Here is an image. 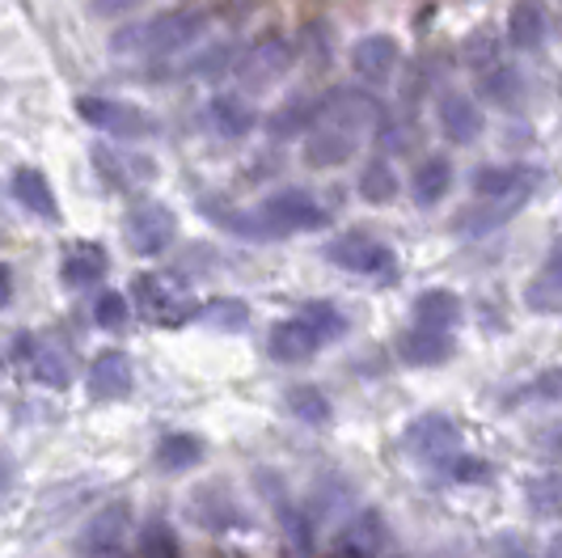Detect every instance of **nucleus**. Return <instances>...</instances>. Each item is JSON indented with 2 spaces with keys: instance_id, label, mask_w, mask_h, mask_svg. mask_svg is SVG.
Returning <instances> with one entry per match:
<instances>
[{
  "instance_id": "obj_1",
  "label": "nucleus",
  "mask_w": 562,
  "mask_h": 558,
  "mask_svg": "<svg viewBox=\"0 0 562 558\" xmlns=\"http://www.w3.org/2000/svg\"><path fill=\"white\" fill-rule=\"evenodd\" d=\"M203 26H207V18L199 9H169V13H157L148 22L114 30L111 52L114 56H173L187 43H195Z\"/></svg>"
},
{
  "instance_id": "obj_2",
  "label": "nucleus",
  "mask_w": 562,
  "mask_h": 558,
  "mask_svg": "<svg viewBox=\"0 0 562 558\" xmlns=\"http://www.w3.org/2000/svg\"><path fill=\"white\" fill-rule=\"evenodd\" d=\"M132 297H136V309H140L144 322L153 326H187L195 317V301L187 292V283L173 276H161V271H144V276L132 279Z\"/></svg>"
},
{
  "instance_id": "obj_3",
  "label": "nucleus",
  "mask_w": 562,
  "mask_h": 558,
  "mask_svg": "<svg viewBox=\"0 0 562 558\" xmlns=\"http://www.w3.org/2000/svg\"><path fill=\"white\" fill-rule=\"evenodd\" d=\"M254 221H258L262 242H276V237L301 233V228H322V224H326V208H322L310 191L288 187V191H276V196L262 199L258 212H254Z\"/></svg>"
},
{
  "instance_id": "obj_4",
  "label": "nucleus",
  "mask_w": 562,
  "mask_h": 558,
  "mask_svg": "<svg viewBox=\"0 0 562 558\" xmlns=\"http://www.w3.org/2000/svg\"><path fill=\"white\" fill-rule=\"evenodd\" d=\"M381 123V102L368 93V89H330L326 98H317V119L313 127H330V132H342L351 140H364L372 127Z\"/></svg>"
},
{
  "instance_id": "obj_5",
  "label": "nucleus",
  "mask_w": 562,
  "mask_h": 558,
  "mask_svg": "<svg viewBox=\"0 0 562 558\" xmlns=\"http://www.w3.org/2000/svg\"><path fill=\"white\" fill-rule=\"evenodd\" d=\"M326 258H330L335 267H342V271H351V276H376V279L394 276V267H397V254L390 250L381 237L364 233V228L335 237V242L326 246Z\"/></svg>"
},
{
  "instance_id": "obj_6",
  "label": "nucleus",
  "mask_w": 562,
  "mask_h": 558,
  "mask_svg": "<svg viewBox=\"0 0 562 558\" xmlns=\"http://www.w3.org/2000/svg\"><path fill=\"white\" fill-rule=\"evenodd\" d=\"M77 111H81L85 123H93L98 132L119 136V140H144L161 132V123H157L153 114L140 111V107H132V102H119V98H81Z\"/></svg>"
},
{
  "instance_id": "obj_7",
  "label": "nucleus",
  "mask_w": 562,
  "mask_h": 558,
  "mask_svg": "<svg viewBox=\"0 0 562 558\" xmlns=\"http://www.w3.org/2000/svg\"><path fill=\"white\" fill-rule=\"evenodd\" d=\"M173 233H178V216L169 212L166 203H157V199L136 203V208L127 212V221H123V242H127V250L140 254V258H153V254L169 250Z\"/></svg>"
},
{
  "instance_id": "obj_8",
  "label": "nucleus",
  "mask_w": 562,
  "mask_h": 558,
  "mask_svg": "<svg viewBox=\"0 0 562 558\" xmlns=\"http://www.w3.org/2000/svg\"><path fill=\"white\" fill-rule=\"evenodd\" d=\"M18 356L26 360L30 377L52 386V390H64L72 381V351L56 335H22L18 338Z\"/></svg>"
},
{
  "instance_id": "obj_9",
  "label": "nucleus",
  "mask_w": 562,
  "mask_h": 558,
  "mask_svg": "<svg viewBox=\"0 0 562 558\" xmlns=\"http://www.w3.org/2000/svg\"><path fill=\"white\" fill-rule=\"evenodd\" d=\"M292 43L288 38H258L246 56H237L233 64V72H237V81L246 85V89H267V85H276L280 77H288V68H292Z\"/></svg>"
},
{
  "instance_id": "obj_10",
  "label": "nucleus",
  "mask_w": 562,
  "mask_h": 558,
  "mask_svg": "<svg viewBox=\"0 0 562 558\" xmlns=\"http://www.w3.org/2000/svg\"><path fill=\"white\" fill-rule=\"evenodd\" d=\"M457 445H461V432L449 415H423L406 427V448L419 461H449Z\"/></svg>"
},
{
  "instance_id": "obj_11",
  "label": "nucleus",
  "mask_w": 562,
  "mask_h": 558,
  "mask_svg": "<svg viewBox=\"0 0 562 558\" xmlns=\"http://www.w3.org/2000/svg\"><path fill=\"white\" fill-rule=\"evenodd\" d=\"M132 377L136 372H132V356L127 351H102L89 364L85 386H89V398H98V402H119V398L132 393Z\"/></svg>"
},
{
  "instance_id": "obj_12",
  "label": "nucleus",
  "mask_w": 562,
  "mask_h": 558,
  "mask_svg": "<svg viewBox=\"0 0 562 558\" xmlns=\"http://www.w3.org/2000/svg\"><path fill=\"white\" fill-rule=\"evenodd\" d=\"M127 507L123 503H111V507H102L89 525L81 529V542H77V550L89 558H106L114 555L119 546H123V537H127Z\"/></svg>"
},
{
  "instance_id": "obj_13",
  "label": "nucleus",
  "mask_w": 562,
  "mask_h": 558,
  "mask_svg": "<svg viewBox=\"0 0 562 558\" xmlns=\"http://www.w3.org/2000/svg\"><path fill=\"white\" fill-rule=\"evenodd\" d=\"M397 59H402V47H397L390 34H368L351 47V68L364 77V81L381 85L397 72Z\"/></svg>"
},
{
  "instance_id": "obj_14",
  "label": "nucleus",
  "mask_w": 562,
  "mask_h": 558,
  "mask_svg": "<svg viewBox=\"0 0 562 558\" xmlns=\"http://www.w3.org/2000/svg\"><path fill=\"white\" fill-rule=\"evenodd\" d=\"M537 187V174L525 166H482L474 174V196L479 199H529Z\"/></svg>"
},
{
  "instance_id": "obj_15",
  "label": "nucleus",
  "mask_w": 562,
  "mask_h": 558,
  "mask_svg": "<svg viewBox=\"0 0 562 558\" xmlns=\"http://www.w3.org/2000/svg\"><path fill=\"white\" fill-rule=\"evenodd\" d=\"M520 208H525V199H479L474 208H461V212L452 216V233H461V237H482V233H491V228H499V224L512 221Z\"/></svg>"
},
{
  "instance_id": "obj_16",
  "label": "nucleus",
  "mask_w": 562,
  "mask_h": 558,
  "mask_svg": "<svg viewBox=\"0 0 562 558\" xmlns=\"http://www.w3.org/2000/svg\"><path fill=\"white\" fill-rule=\"evenodd\" d=\"M440 127L452 144H474L482 136V107L470 93H445L440 98Z\"/></svg>"
},
{
  "instance_id": "obj_17",
  "label": "nucleus",
  "mask_w": 562,
  "mask_h": 558,
  "mask_svg": "<svg viewBox=\"0 0 562 558\" xmlns=\"http://www.w3.org/2000/svg\"><path fill=\"white\" fill-rule=\"evenodd\" d=\"M525 305L533 309V313H562V242L550 246L546 263H541V271L529 279V288H525Z\"/></svg>"
},
{
  "instance_id": "obj_18",
  "label": "nucleus",
  "mask_w": 562,
  "mask_h": 558,
  "mask_svg": "<svg viewBox=\"0 0 562 558\" xmlns=\"http://www.w3.org/2000/svg\"><path fill=\"white\" fill-rule=\"evenodd\" d=\"M397 356L415 368H436L452 356V335L449 331H427V326H411L397 338Z\"/></svg>"
},
{
  "instance_id": "obj_19",
  "label": "nucleus",
  "mask_w": 562,
  "mask_h": 558,
  "mask_svg": "<svg viewBox=\"0 0 562 558\" xmlns=\"http://www.w3.org/2000/svg\"><path fill=\"white\" fill-rule=\"evenodd\" d=\"M102 276H106V250L98 242H72L64 250V267H59L64 288H93Z\"/></svg>"
},
{
  "instance_id": "obj_20",
  "label": "nucleus",
  "mask_w": 562,
  "mask_h": 558,
  "mask_svg": "<svg viewBox=\"0 0 562 558\" xmlns=\"http://www.w3.org/2000/svg\"><path fill=\"white\" fill-rule=\"evenodd\" d=\"M271 356L283 364H301V360H310L313 351L322 347V335L313 331L305 317H288V322H280L276 331H271Z\"/></svg>"
},
{
  "instance_id": "obj_21",
  "label": "nucleus",
  "mask_w": 562,
  "mask_h": 558,
  "mask_svg": "<svg viewBox=\"0 0 562 558\" xmlns=\"http://www.w3.org/2000/svg\"><path fill=\"white\" fill-rule=\"evenodd\" d=\"M13 199L34 212V216H43V221H56L59 216V203H56V191H52V182H47V174L34 166H22L13 174Z\"/></svg>"
},
{
  "instance_id": "obj_22",
  "label": "nucleus",
  "mask_w": 562,
  "mask_h": 558,
  "mask_svg": "<svg viewBox=\"0 0 562 558\" xmlns=\"http://www.w3.org/2000/svg\"><path fill=\"white\" fill-rule=\"evenodd\" d=\"M207 123H212L221 136L237 140V136H250L258 114H254V107L241 93H216V98L207 102Z\"/></svg>"
},
{
  "instance_id": "obj_23",
  "label": "nucleus",
  "mask_w": 562,
  "mask_h": 558,
  "mask_svg": "<svg viewBox=\"0 0 562 558\" xmlns=\"http://www.w3.org/2000/svg\"><path fill=\"white\" fill-rule=\"evenodd\" d=\"M360 140L342 136V132H330V127H310V140H305V161L317 169H338L356 157Z\"/></svg>"
},
{
  "instance_id": "obj_24",
  "label": "nucleus",
  "mask_w": 562,
  "mask_h": 558,
  "mask_svg": "<svg viewBox=\"0 0 562 558\" xmlns=\"http://www.w3.org/2000/svg\"><path fill=\"white\" fill-rule=\"evenodd\" d=\"M385 546V525L376 512H360L347 529L338 533V555L342 558H376Z\"/></svg>"
},
{
  "instance_id": "obj_25",
  "label": "nucleus",
  "mask_w": 562,
  "mask_h": 558,
  "mask_svg": "<svg viewBox=\"0 0 562 558\" xmlns=\"http://www.w3.org/2000/svg\"><path fill=\"white\" fill-rule=\"evenodd\" d=\"M479 98H486L499 111H516L520 98H525V77L512 64H495L479 77Z\"/></svg>"
},
{
  "instance_id": "obj_26",
  "label": "nucleus",
  "mask_w": 562,
  "mask_h": 558,
  "mask_svg": "<svg viewBox=\"0 0 562 558\" xmlns=\"http://www.w3.org/2000/svg\"><path fill=\"white\" fill-rule=\"evenodd\" d=\"M546 13L537 0H516L512 4V18H507V38L520 47V52H537L546 43Z\"/></svg>"
},
{
  "instance_id": "obj_27",
  "label": "nucleus",
  "mask_w": 562,
  "mask_h": 558,
  "mask_svg": "<svg viewBox=\"0 0 562 558\" xmlns=\"http://www.w3.org/2000/svg\"><path fill=\"white\" fill-rule=\"evenodd\" d=\"M461 322V297L457 292H445V288H431L415 301V326H427V331H452Z\"/></svg>"
},
{
  "instance_id": "obj_28",
  "label": "nucleus",
  "mask_w": 562,
  "mask_h": 558,
  "mask_svg": "<svg viewBox=\"0 0 562 558\" xmlns=\"http://www.w3.org/2000/svg\"><path fill=\"white\" fill-rule=\"evenodd\" d=\"M203 461V440L191 436V432H166L161 436V445H157V466L166 470V475H182V470H191Z\"/></svg>"
},
{
  "instance_id": "obj_29",
  "label": "nucleus",
  "mask_w": 562,
  "mask_h": 558,
  "mask_svg": "<svg viewBox=\"0 0 562 558\" xmlns=\"http://www.w3.org/2000/svg\"><path fill=\"white\" fill-rule=\"evenodd\" d=\"M313 119H317V98H288L280 111L267 119V132L276 140L301 136L313 127Z\"/></svg>"
},
{
  "instance_id": "obj_30",
  "label": "nucleus",
  "mask_w": 562,
  "mask_h": 558,
  "mask_svg": "<svg viewBox=\"0 0 562 558\" xmlns=\"http://www.w3.org/2000/svg\"><path fill=\"white\" fill-rule=\"evenodd\" d=\"M449 187H452L449 157H427V161L415 169V199H419V203H427V208L449 196Z\"/></svg>"
},
{
  "instance_id": "obj_31",
  "label": "nucleus",
  "mask_w": 562,
  "mask_h": 558,
  "mask_svg": "<svg viewBox=\"0 0 562 558\" xmlns=\"http://www.w3.org/2000/svg\"><path fill=\"white\" fill-rule=\"evenodd\" d=\"M195 317L203 326L221 331V335H233V331H241L250 322V309H246V301H237V297H221V301H207L203 309H195Z\"/></svg>"
},
{
  "instance_id": "obj_32",
  "label": "nucleus",
  "mask_w": 562,
  "mask_h": 558,
  "mask_svg": "<svg viewBox=\"0 0 562 558\" xmlns=\"http://www.w3.org/2000/svg\"><path fill=\"white\" fill-rule=\"evenodd\" d=\"M360 196L368 203H390L397 199V174L390 161H381V157H372L364 169H360Z\"/></svg>"
},
{
  "instance_id": "obj_33",
  "label": "nucleus",
  "mask_w": 562,
  "mask_h": 558,
  "mask_svg": "<svg viewBox=\"0 0 562 558\" xmlns=\"http://www.w3.org/2000/svg\"><path fill=\"white\" fill-rule=\"evenodd\" d=\"M93 157H98V169L114 182H148L157 174L148 157H119V153H106V148H98Z\"/></svg>"
},
{
  "instance_id": "obj_34",
  "label": "nucleus",
  "mask_w": 562,
  "mask_h": 558,
  "mask_svg": "<svg viewBox=\"0 0 562 558\" xmlns=\"http://www.w3.org/2000/svg\"><path fill=\"white\" fill-rule=\"evenodd\" d=\"M283 402H288V411L301 418V423H313V427L330 418V402H326V393L317 390V386H292Z\"/></svg>"
},
{
  "instance_id": "obj_35",
  "label": "nucleus",
  "mask_w": 562,
  "mask_h": 558,
  "mask_svg": "<svg viewBox=\"0 0 562 558\" xmlns=\"http://www.w3.org/2000/svg\"><path fill=\"white\" fill-rule=\"evenodd\" d=\"M296 317H305L313 331L322 335V343H326V338H342V335H347V317H342V313H338L330 301H310V305L301 309Z\"/></svg>"
},
{
  "instance_id": "obj_36",
  "label": "nucleus",
  "mask_w": 562,
  "mask_h": 558,
  "mask_svg": "<svg viewBox=\"0 0 562 558\" xmlns=\"http://www.w3.org/2000/svg\"><path fill=\"white\" fill-rule=\"evenodd\" d=\"M461 56H465V64H470V68L486 72V68H495V64H499V38H495L491 30H474V34L465 38Z\"/></svg>"
},
{
  "instance_id": "obj_37",
  "label": "nucleus",
  "mask_w": 562,
  "mask_h": 558,
  "mask_svg": "<svg viewBox=\"0 0 562 558\" xmlns=\"http://www.w3.org/2000/svg\"><path fill=\"white\" fill-rule=\"evenodd\" d=\"M529 500H533V507L541 512V516H554V512H562V478L550 475V478H537V482H529Z\"/></svg>"
},
{
  "instance_id": "obj_38",
  "label": "nucleus",
  "mask_w": 562,
  "mask_h": 558,
  "mask_svg": "<svg viewBox=\"0 0 562 558\" xmlns=\"http://www.w3.org/2000/svg\"><path fill=\"white\" fill-rule=\"evenodd\" d=\"M93 322L106 326V331H119V326L127 322V297H123V292H102V297L93 301Z\"/></svg>"
},
{
  "instance_id": "obj_39",
  "label": "nucleus",
  "mask_w": 562,
  "mask_h": 558,
  "mask_svg": "<svg viewBox=\"0 0 562 558\" xmlns=\"http://www.w3.org/2000/svg\"><path fill=\"white\" fill-rule=\"evenodd\" d=\"M140 550H144V558H178V542H173V533H169L161 521H153V525L140 533Z\"/></svg>"
},
{
  "instance_id": "obj_40",
  "label": "nucleus",
  "mask_w": 562,
  "mask_h": 558,
  "mask_svg": "<svg viewBox=\"0 0 562 558\" xmlns=\"http://www.w3.org/2000/svg\"><path fill=\"white\" fill-rule=\"evenodd\" d=\"M237 64V56H233V47H216V52H207V56L195 59V77H221V72H228Z\"/></svg>"
},
{
  "instance_id": "obj_41",
  "label": "nucleus",
  "mask_w": 562,
  "mask_h": 558,
  "mask_svg": "<svg viewBox=\"0 0 562 558\" xmlns=\"http://www.w3.org/2000/svg\"><path fill=\"white\" fill-rule=\"evenodd\" d=\"M445 466H449V475L457 478V482H482L486 470H491V466L479 461V457H449Z\"/></svg>"
},
{
  "instance_id": "obj_42",
  "label": "nucleus",
  "mask_w": 562,
  "mask_h": 558,
  "mask_svg": "<svg viewBox=\"0 0 562 558\" xmlns=\"http://www.w3.org/2000/svg\"><path fill=\"white\" fill-rule=\"evenodd\" d=\"M140 4L144 0H89V13L93 18H119V13H132Z\"/></svg>"
},
{
  "instance_id": "obj_43",
  "label": "nucleus",
  "mask_w": 562,
  "mask_h": 558,
  "mask_svg": "<svg viewBox=\"0 0 562 558\" xmlns=\"http://www.w3.org/2000/svg\"><path fill=\"white\" fill-rule=\"evenodd\" d=\"M537 445H541V453H546L550 461H562V423H550V427H541Z\"/></svg>"
},
{
  "instance_id": "obj_44",
  "label": "nucleus",
  "mask_w": 562,
  "mask_h": 558,
  "mask_svg": "<svg viewBox=\"0 0 562 558\" xmlns=\"http://www.w3.org/2000/svg\"><path fill=\"white\" fill-rule=\"evenodd\" d=\"M9 297H13V267L0 263V309L9 305Z\"/></svg>"
},
{
  "instance_id": "obj_45",
  "label": "nucleus",
  "mask_w": 562,
  "mask_h": 558,
  "mask_svg": "<svg viewBox=\"0 0 562 558\" xmlns=\"http://www.w3.org/2000/svg\"><path fill=\"white\" fill-rule=\"evenodd\" d=\"M13 487V457L9 453H0V495Z\"/></svg>"
},
{
  "instance_id": "obj_46",
  "label": "nucleus",
  "mask_w": 562,
  "mask_h": 558,
  "mask_svg": "<svg viewBox=\"0 0 562 558\" xmlns=\"http://www.w3.org/2000/svg\"><path fill=\"white\" fill-rule=\"evenodd\" d=\"M546 558H562V533L550 542V550H546Z\"/></svg>"
}]
</instances>
